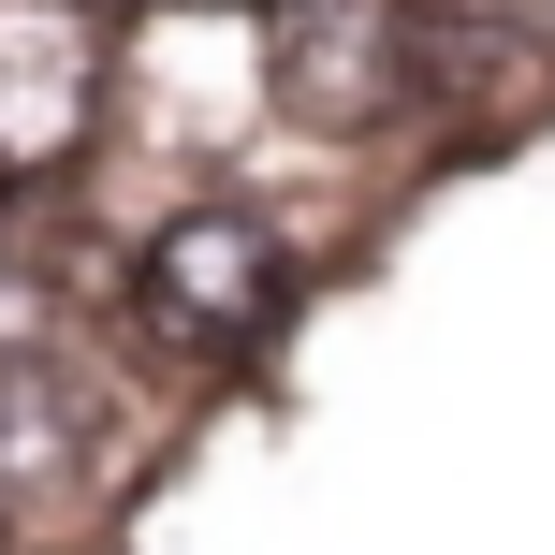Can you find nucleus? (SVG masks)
<instances>
[{
    "instance_id": "f03ea898",
    "label": "nucleus",
    "mask_w": 555,
    "mask_h": 555,
    "mask_svg": "<svg viewBox=\"0 0 555 555\" xmlns=\"http://www.w3.org/2000/svg\"><path fill=\"white\" fill-rule=\"evenodd\" d=\"M103 15H74V0H0V191H44V176L88 162V132H103Z\"/></svg>"
},
{
    "instance_id": "20e7f679",
    "label": "nucleus",
    "mask_w": 555,
    "mask_h": 555,
    "mask_svg": "<svg viewBox=\"0 0 555 555\" xmlns=\"http://www.w3.org/2000/svg\"><path fill=\"white\" fill-rule=\"evenodd\" d=\"M205 15H249V0H205Z\"/></svg>"
},
{
    "instance_id": "7ed1b4c3",
    "label": "nucleus",
    "mask_w": 555,
    "mask_h": 555,
    "mask_svg": "<svg viewBox=\"0 0 555 555\" xmlns=\"http://www.w3.org/2000/svg\"><path fill=\"white\" fill-rule=\"evenodd\" d=\"M410 15L395 0H293L278 15V103L307 117V132H380L395 103H410Z\"/></svg>"
},
{
    "instance_id": "f257e3e1",
    "label": "nucleus",
    "mask_w": 555,
    "mask_h": 555,
    "mask_svg": "<svg viewBox=\"0 0 555 555\" xmlns=\"http://www.w3.org/2000/svg\"><path fill=\"white\" fill-rule=\"evenodd\" d=\"M293 307H307V249L263 205H176L132 249V322L176 365H249V351L293 336Z\"/></svg>"
},
{
    "instance_id": "39448f33",
    "label": "nucleus",
    "mask_w": 555,
    "mask_h": 555,
    "mask_svg": "<svg viewBox=\"0 0 555 555\" xmlns=\"http://www.w3.org/2000/svg\"><path fill=\"white\" fill-rule=\"evenodd\" d=\"M74 15H117V0H74Z\"/></svg>"
}]
</instances>
